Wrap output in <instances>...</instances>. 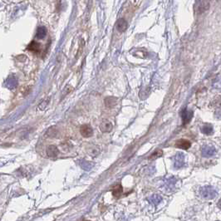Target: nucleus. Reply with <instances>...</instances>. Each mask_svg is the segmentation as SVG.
<instances>
[{"instance_id": "f257e3e1", "label": "nucleus", "mask_w": 221, "mask_h": 221, "mask_svg": "<svg viewBox=\"0 0 221 221\" xmlns=\"http://www.w3.org/2000/svg\"><path fill=\"white\" fill-rule=\"evenodd\" d=\"M200 195L204 200H214L218 195V191L211 185H205L200 189Z\"/></svg>"}, {"instance_id": "f03ea898", "label": "nucleus", "mask_w": 221, "mask_h": 221, "mask_svg": "<svg viewBox=\"0 0 221 221\" xmlns=\"http://www.w3.org/2000/svg\"><path fill=\"white\" fill-rule=\"evenodd\" d=\"M217 153L216 148L212 145H205L201 148V155L203 157L209 158L215 155Z\"/></svg>"}, {"instance_id": "7ed1b4c3", "label": "nucleus", "mask_w": 221, "mask_h": 221, "mask_svg": "<svg viewBox=\"0 0 221 221\" xmlns=\"http://www.w3.org/2000/svg\"><path fill=\"white\" fill-rule=\"evenodd\" d=\"M185 155L182 152H178L174 156V167L175 169H180L185 166Z\"/></svg>"}, {"instance_id": "20e7f679", "label": "nucleus", "mask_w": 221, "mask_h": 221, "mask_svg": "<svg viewBox=\"0 0 221 221\" xmlns=\"http://www.w3.org/2000/svg\"><path fill=\"white\" fill-rule=\"evenodd\" d=\"M177 182V180L176 178L174 177V176H171V177H169L167 179H166V181H164V188L166 191H172L174 189V186H175V184Z\"/></svg>"}, {"instance_id": "39448f33", "label": "nucleus", "mask_w": 221, "mask_h": 221, "mask_svg": "<svg viewBox=\"0 0 221 221\" xmlns=\"http://www.w3.org/2000/svg\"><path fill=\"white\" fill-rule=\"evenodd\" d=\"M80 132L81 135L83 137H86V138L91 137L92 135V134H93L92 128L89 125H83V126H81L80 128Z\"/></svg>"}, {"instance_id": "423d86ee", "label": "nucleus", "mask_w": 221, "mask_h": 221, "mask_svg": "<svg viewBox=\"0 0 221 221\" xmlns=\"http://www.w3.org/2000/svg\"><path fill=\"white\" fill-rule=\"evenodd\" d=\"M112 128H113L112 123L111 121H107V120H104V121L101 123V125H100L101 131L102 132H104V133L112 131Z\"/></svg>"}, {"instance_id": "0eeeda50", "label": "nucleus", "mask_w": 221, "mask_h": 221, "mask_svg": "<svg viewBox=\"0 0 221 221\" xmlns=\"http://www.w3.org/2000/svg\"><path fill=\"white\" fill-rule=\"evenodd\" d=\"M174 146H175V147L177 148H181V149H183V150H187V149H189V148L190 147L191 143L189 141H187V140L181 139V140L176 141Z\"/></svg>"}, {"instance_id": "6e6552de", "label": "nucleus", "mask_w": 221, "mask_h": 221, "mask_svg": "<svg viewBox=\"0 0 221 221\" xmlns=\"http://www.w3.org/2000/svg\"><path fill=\"white\" fill-rule=\"evenodd\" d=\"M78 164H79V166H80L84 170H86V171H90L94 166V164L92 162L86 161V160H79L78 161Z\"/></svg>"}, {"instance_id": "1a4fd4ad", "label": "nucleus", "mask_w": 221, "mask_h": 221, "mask_svg": "<svg viewBox=\"0 0 221 221\" xmlns=\"http://www.w3.org/2000/svg\"><path fill=\"white\" fill-rule=\"evenodd\" d=\"M59 154V150L58 148L55 146H49L47 149V155L48 157L50 158H53L57 156V155Z\"/></svg>"}, {"instance_id": "9d476101", "label": "nucleus", "mask_w": 221, "mask_h": 221, "mask_svg": "<svg viewBox=\"0 0 221 221\" xmlns=\"http://www.w3.org/2000/svg\"><path fill=\"white\" fill-rule=\"evenodd\" d=\"M127 22L125 20V19H123V18L119 19V20L117 21V23H116V28H117V30L120 33H124L127 30Z\"/></svg>"}, {"instance_id": "9b49d317", "label": "nucleus", "mask_w": 221, "mask_h": 221, "mask_svg": "<svg viewBox=\"0 0 221 221\" xmlns=\"http://www.w3.org/2000/svg\"><path fill=\"white\" fill-rule=\"evenodd\" d=\"M181 116H182V120H183V123L186 124L188 122H190V121L191 120L192 116H193V112L191 111H188V110H184L181 113Z\"/></svg>"}, {"instance_id": "f8f14e48", "label": "nucleus", "mask_w": 221, "mask_h": 221, "mask_svg": "<svg viewBox=\"0 0 221 221\" xmlns=\"http://www.w3.org/2000/svg\"><path fill=\"white\" fill-rule=\"evenodd\" d=\"M148 200H149V202H150L151 205H153L155 206H157V205L161 203V201H162V196L158 194H152V195L148 199Z\"/></svg>"}, {"instance_id": "ddd939ff", "label": "nucleus", "mask_w": 221, "mask_h": 221, "mask_svg": "<svg viewBox=\"0 0 221 221\" xmlns=\"http://www.w3.org/2000/svg\"><path fill=\"white\" fill-rule=\"evenodd\" d=\"M117 103V98H116L114 96H107V98H105V105L108 108H112L114 107Z\"/></svg>"}, {"instance_id": "4468645a", "label": "nucleus", "mask_w": 221, "mask_h": 221, "mask_svg": "<svg viewBox=\"0 0 221 221\" xmlns=\"http://www.w3.org/2000/svg\"><path fill=\"white\" fill-rule=\"evenodd\" d=\"M209 8V0H202V2L199 7V12L200 14H203L205 11H207Z\"/></svg>"}, {"instance_id": "2eb2a0df", "label": "nucleus", "mask_w": 221, "mask_h": 221, "mask_svg": "<svg viewBox=\"0 0 221 221\" xmlns=\"http://www.w3.org/2000/svg\"><path fill=\"white\" fill-rule=\"evenodd\" d=\"M201 132H202L203 134L208 135L213 134V132H214L213 127H212L211 125H209V124L205 125V126H203V127H201Z\"/></svg>"}, {"instance_id": "dca6fc26", "label": "nucleus", "mask_w": 221, "mask_h": 221, "mask_svg": "<svg viewBox=\"0 0 221 221\" xmlns=\"http://www.w3.org/2000/svg\"><path fill=\"white\" fill-rule=\"evenodd\" d=\"M47 35V29L44 27H39L38 28V32H37V38L39 39H43Z\"/></svg>"}, {"instance_id": "f3484780", "label": "nucleus", "mask_w": 221, "mask_h": 221, "mask_svg": "<svg viewBox=\"0 0 221 221\" xmlns=\"http://www.w3.org/2000/svg\"><path fill=\"white\" fill-rule=\"evenodd\" d=\"M28 49L31 50L32 52H34V53H38L39 50H40V44L38 43L36 41H33L28 45Z\"/></svg>"}, {"instance_id": "a211bd4d", "label": "nucleus", "mask_w": 221, "mask_h": 221, "mask_svg": "<svg viewBox=\"0 0 221 221\" xmlns=\"http://www.w3.org/2000/svg\"><path fill=\"white\" fill-rule=\"evenodd\" d=\"M87 153L89 154V155L92 156V157H96L97 155L100 153V150H99V147L98 146H92L90 147L88 150H87Z\"/></svg>"}, {"instance_id": "6ab92c4d", "label": "nucleus", "mask_w": 221, "mask_h": 221, "mask_svg": "<svg viewBox=\"0 0 221 221\" xmlns=\"http://www.w3.org/2000/svg\"><path fill=\"white\" fill-rule=\"evenodd\" d=\"M123 192V188L121 185H118L116 186H115L112 190V194L114 195L115 197H119Z\"/></svg>"}, {"instance_id": "aec40b11", "label": "nucleus", "mask_w": 221, "mask_h": 221, "mask_svg": "<svg viewBox=\"0 0 221 221\" xmlns=\"http://www.w3.org/2000/svg\"><path fill=\"white\" fill-rule=\"evenodd\" d=\"M210 106L214 107H221V96H217L214 98V100L211 101Z\"/></svg>"}, {"instance_id": "412c9836", "label": "nucleus", "mask_w": 221, "mask_h": 221, "mask_svg": "<svg viewBox=\"0 0 221 221\" xmlns=\"http://www.w3.org/2000/svg\"><path fill=\"white\" fill-rule=\"evenodd\" d=\"M162 154H163L162 151L161 150H158V151H155L154 153H152L149 156V160H155L156 158H159V157H161V155H162Z\"/></svg>"}, {"instance_id": "4be33fe9", "label": "nucleus", "mask_w": 221, "mask_h": 221, "mask_svg": "<svg viewBox=\"0 0 221 221\" xmlns=\"http://www.w3.org/2000/svg\"><path fill=\"white\" fill-rule=\"evenodd\" d=\"M57 134V131L56 128L54 127H51L50 129H48V131L46 133L47 136H48V137H55Z\"/></svg>"}, {"instance_id": "5701e85b", "label": "nucleus", "mask_w": 221, "mask_h": 221, "mask_svg": "<svg viewBox=\"0 0 221 221\" xmlns=\"http://www.w3.org/2000/svg\"><path fill=\"white\" fill-rule=\"evenodd\" d=\"M10 81H7V87L9 88H14L17 86V81L14 78H11Z\"/></svg>"}, {"instance_id": "b1692460", "label": "nucleus", "mask_w": 221, "mask_h": 221, "mask_svg": "<svg viewBox=\"0 0 221 221\" xmlns=\"http://www.w3.org/2000/svg\"><path fill=\"white\" fill-rule=\"evenodd\" d=\"M214 116H215L217 119L221 120V107H219V108L215 111V112H214Z\"/></svg>"}, {"instance_id": "393cba45", "label": "nucleus", "mask_w": 221, "mask_h": 221, "mask_svg": "<svg viewBox=\"0 0 221 221\" xmlns=\"http://www.w3.org/2000/svg\"><path fill=\"white\" fill-rule=\"evenodd\" d=\"M217 205H218L219 209H221V199L220 200L218 201V204H217Z\"/></svg>"}]
</instances>
